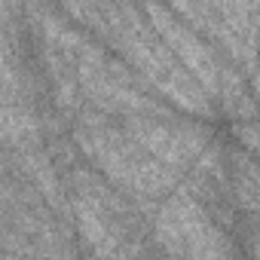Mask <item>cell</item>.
<instances>
[{
    "label": "cell",
    "instance_id": "4",
    "mask_svg": "<svg viewBox=\"0 0 260 260\" xmlns=\"http://www.w3.org/2000/svg\"><path fill=\"white\" fill-rule=\"evenodd\" d=\"M119 122L147 153H153L159 162L172 166L175 172H190L193 162L202 156V150L211 144L208 128H202L190 119H181L172 110L132 113V116H122Z\"/></svg>",
    "mask_w": 260,
    "mask_h": 260
},
{
    "label": "cell",
    "instance_id": "5",
    "mask_svg": "<svg viewBox=\"0 0 260 260\" xmlns=\"http://www.w3.org/2000/svg\"><path fill=\"white\" fill-rule=\"evenodd\" d=\"M226 172H230V193L239 208V214H260V159L242 150L226 153Z\"/></svg>",
    "mask_w": 260,
    "mask_h": 260
},
{
    "label": "cell",
    "instance_id": "2",
    "mask_svg": "<svg viewBox=\"0 0 260 260\" xmlns=\"http://www.w3.org/2000/svg\"><path fill=\"white\" fill-rule=\"evenodd\" d=\"M68 205L74 233L86 254L98 257H128L147 254V220L138 214V202L116 190L98 169L71 162L64 169Z\"/></svg>",
    "mask_w": 260,
    "mask_h": 260
},
{
    "label": "cell",
    "instance_id": "1",
    "mask_svg": "<svg viewBox=\"0 0 260 260\" xmlns=\"http://www.w3.org/2000/svg\"><path fill=\"white\" fill-rule=\"evenodd\" d=\"M71 141L116 190H122L138 205H150L178 187L181 172L147 153L125 125L95 107H83L71 119Z\"/></svg>",
    "mask_w": 260,
    "mask_h": 260
},
{
    "label": "cell",
    "instance_id": "3",
    "mask_svg": "<svg viewBox=\"0 0 260 260\" xmlns=\"http://www.w3.org/2000/svg\"><path fill=\"white\" fill-rule=\"evenodd\" d=\"M153 239L162 254L178 257H230L242 248L233 242L230 230L196 199L187 184H178L153 208L150 220Z\"/></svg>",
    "mask_w": 260,
    "mask_h": 260
},
{
    "label": "cell",
    "instance_id": "6",
    "mask_svg": "<svg viewBox=\"0 0 260 260\" xmlns=\"http://www.w3.org/2000/svg\"><path fill=\"white\" fill-rule=\"evenodd\" d=\"M251 89H254V98L260 101V64L251 71Z\"/></svg>",
    "mask_w": 260,
    "mask_h": 260
}]
</instances>
